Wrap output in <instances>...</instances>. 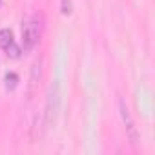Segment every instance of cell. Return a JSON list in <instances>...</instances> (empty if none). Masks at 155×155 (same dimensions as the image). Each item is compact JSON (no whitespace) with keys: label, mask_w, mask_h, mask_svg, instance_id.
Here are the masks:
<instances>
[{"label":"cell","mask_w":155,"mask_h":155,"mask_svg":"<svg viewBox=\"0 0 155 155\" xmlns=\"http://www.w3.org/2000/svg\"><path fill=\"white\" fill-rule=\"evenodd\" d=\"M60 13L64 17H69L73 13V2L71 0H60Z\"/></svg>","instance_id":"obj_7"},{"label":"cell","mask_w":155,"mask_h":155,"mask_svg":"<svg viewBox=\"0 0 155 155\" xmlns=\"http://www.w3.org/2000/svg\"><path fill=\"white\" fill-rule=\"evenodd\" d=\"M18 84V75L17 73H8L6 75V88L8 90H15Z\"/></svg>","instance_id":"obj_6"},{"label":"cell","mask_w":155,"mask_h":155,"mask_svg":"<svg viewBox=\"0 0 155 155\" xmlns=\"http://www.w3.org/2000/svg\"><path fill=\"white\" fill-rule=\"evenodd\" d=\"M38 38H40V20H38V17L26 18L24 26H22V48H24V51L29 53L38 44Z\"/></svg>","instance_id":"obj_2"},{"label":"cell","mask_w":155,"mask_h":155,"mask_svg":"<svg viewBox=\"0 0 155 155\" xmlns=\"http://www.w3.org/2000/svg\"><path fill=\"white\" fill-rule=\"evenodd\" d=\"M58 110H60V90L58 84L53 82L49 86L48 91V99H46V111H44V124L46 128H51L58 117Z\"/></svg>","instance_id":"obj_1"},{"label":"cell","mask_w":155,"mask_h":155,"mask_svg":"<svg viewBox=\"0 0 155 155\" xmlns=\"http://www.w3.org/2000/svg\"><path fill=\"white\" fill-rule=\"evenodd\" d=\"M40 75H42V58H37L31 66V75H29V84H28V99L31 101L35 91H37V86H38V81H40Z\"/></svg>","instance_id":"obj_5"},{"label":"cell","mask_w":155,"mask_h":155,"mask_svg":"<svg viewBox=\"0 0 155 155\" xmlns=\"http://www.w3.org/2000/svg\"><path fill=\"white\" fill-rule=\"evenodd\" d=\"M119 111H120V117H122V122H124L126 135H128L130 142L133 146H137V142H139V131H137V126L133 122V117H131V113H130V110H128V106H126V102L122 99H119Z\"/></svg>","instance_id":"obj_3"},{"label":"cell","mask_w":155,"mask_h":155,"mask_svg":"<svg viewBox=\"0 0 155 155\" xmlns=\"http://www.w3.org/2000/svg\"><path fill=\"white\" fill-rule=\"evenodd\" d=\"M0 48H2L11 58H18L20 57V48L15 44L11 29H0Z\"/></svg>","instance_id":"obj_4"}]
</instances>
